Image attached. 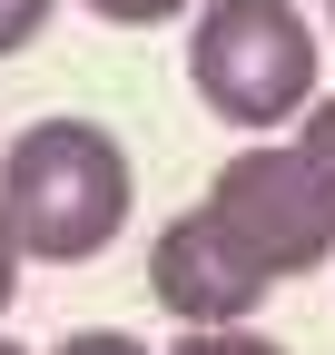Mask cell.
Segmentation results:
<instances>
[{
	"instance_id": "6da1fadb",
	"label": "cell",
	"mask_w": 335,
	"mask_h": 355,
	"mask_svg": "<svg viewBox=\"0 0 335 355\" xmlns=\"http://www.w3.org/2000/svg\"><path fill=\"white\" fill-rule=\"evenodd\" d=\"M129 198H138L129 148L99 119H30L0 148V217H10L20 257H39V266L109 257L118 227H129Z\"/></svg>"
},
{
	"instance_id": "7a4b0ae2",
	"label": "cell",
	"mask_w": 335,
	"mask_h": 355,
	"mask_svg": "<svg viewBox=\"0 0 335 355\" xmlns=\"http://www.w3.org/2000/svg\"><path fill=\"white\" fill-rule=\"evenodd\" d=\"M217 227L266 266V277H306L335 257V89L286 128V139L237 148L197 198Z\"/></svg>"
},
{
	"instance_id": "3957f363",
	"label": "cell",
	"mask_w": 335,
	"mask_h": 355,
	"mask_svg": "<svg viewBox=\"0 0 335 355\" xmlns=\"http://www.w3.org/2000/svg\"><path fill=\"white\" fill-rule=\"evenodd\" d=\"M325 40L306 20V0H207L188 20V89L227 128H296L316 89Z\"/></svg>"
},
{
	"instance_id": "277c9868",
	"label": "cell",
	"mask_w": 335,
	"mask_h": 355,
	"mask_svg": "<svg viewBox=\"0 0 335 355\" xmlns=\"http://www.w3.org/2000/svg\"><path fill=\"white\" fill-rule=\"evenodd\" d=\"M148 286H158V306H168L178 326H246V316L276 296V277H266V266L246 257L207 207H188V217H168V227H158Z\"/></svg>"
},
{
	"instance_id": "5b68a950",
	"label": "cell",
	"mask_w": 335,
	"mask_h": 355,
	"mask_svg": "<svg viewBox=\"0 0 335 355\" xmlns=\"http://www.w3.org/2000/svg\"><path fill=\"white\" fill-rule=\"evenodd\" d=\"M168 355H286L276 336H257V326H188Z\"/></svg>"
},
{
	"instance_id": "8992f818",
	"label": "cell",
	"mask_w": 335,
	"mask_h": 355,
	"mask_svg": "<svg viewBox=\"0 0 335 355\" xmlns=\"http://www.w3.org/2000/svg\"><path fill=\"white\" fill-rule=\"evenodd\" d=\"M89 10H99L109 30H158V20H188V10H207V0H89Z\"/></svg>"
},
{
	"instance_id": "52a82bcc",
	"label": "cell",
	"mask_w": 335,
	"mask_h": 355,
	"mask_svg": "<svg viewBox=\"0 0 335 355\" xmlns=\"http://www.w3.org/2000/svg\"><path fill=\"white\" fill-rule=\"evenodd\" d=\"M50 10H60V0H0V60H20L30 40L50 30Z\"/></svg>"
},
{
	"instance_id": "ba28073f",
	"label": "cell",
	"mask_w": 335,
	"mask_h": 355,
	"mask_svg": "<svg viewBox=\"0 0 335 355\" xmlns=\"http://www.w3.org/2000/svg\"><path fill=\"white\" fill-rule=\"evenodd\" d=\"M50 355H148L138 336H118V326H79V336H60Z\"/></svg>"
},
{
	"instance_id": "9c48e42d",
	"label": "cell",
	"mask_w": 335,
	"mask_h": 355,
	"mask_svg": "<svg viewBox=\"0 0 335 355\" xmlns=\"http://www.w3.org/2000/svg\"><path fill=\"white\" fill-rule=\"evenodd\" d=\"M20 266H30V257H20V237H10V217H0V316H10V296H20Z\"/></svg>"
},
{
	"instance_id": "30bf717a",
	"label": "cell",
	"mask_w": 335,
	"mask_h": 355,
	"mask_svg": "<svg viewBox=\"0 0 335 355\" xmlns=\"http://www.w3.org/2000/svg\"><path fill=\"white\" fill-rule=\"evenodd\" d=\"M0 355H30V345H10V336H0Z\"/></svg>"
},
{
	"instance_id": "8fae6325",
	"label": "cell",
	"mask_w": 335,
	"mask_h": 355,
	"mask_svg": "<svg viewBox=\"0 0 335 355\" xmlns=\"http://www.w3.org/2000/svg\"><path fill=\"white\" fill-rule=\"evenodd\" d=\"M325 30H335V0H325Z\"/></svg>"
},
{
	"instance_id": "7c38bea8",
	"label": "cell",
	"mask_w": 335,
	"mask_h": 355,
	"mask_svg": "<svg viewBox=\"0 0 335 355\" xmlns=\"http://www.w3.org/2000/svg\"><path fill=\"white\" fill-rule=\"evenodd\" d=\"M316 10H325V0H316Z\"/></svg>"
}]
</instances>
